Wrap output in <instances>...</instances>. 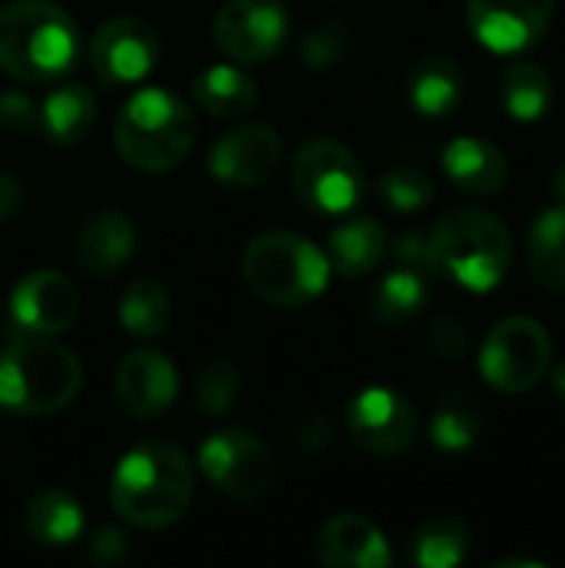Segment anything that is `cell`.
<instances>
[{
	"mask_svg": "<svg viewBox=\"0 0 565 568\" xmlns=\"http://www.w3.org/2000/svg\"><path fill=\"white\" fill-rule=\"evenodd\" d=\"M193 503L190 459L163 439L133 446L110 476L113 513L137 529H167Z\"/></svg>",
	"mask_w": 565,
	"mask_h": 568,
	"instance_id": "6da1fadb",
	"label": "cell"
},
{
	"mask_svg": "<svg viewBox=\"0 0 565 568\" xmlns=\"http://www.w3.org/2000/svg\"><path fill=\"white\" fill-rule=\"evenodd\" d=\"M80 27L53 0H10L0 7V67L33 87L57 83L80 60Z\"/></svg>",
	"mask_w": 565,
	"mask_h": 568,
	"instance_id": "7a4b0ae2",
	"label": "cell"
},
{
	"mask_svg": "<svg viewBox=\"0 0 565 568\" xmlns=\"http://www.w3.org/2000/svg\"><path fill=\"white\" fill-rule=\"evenodd\" d=\"M83 386V366L53 336H17L0 353V409L50 416L67 409Z\"/></svg>",
	"mask_w": 565,
	"mask_h": 568,
	"instance_id": "3957f363",
	"label": "cell"
},
{
	"mask_svg": "<svg viewBox=\"0 0 565 568\" xmlns=\"http://www.w3.org/2000/svg\"><path fill=\"white\" fill-rule=\"evenodd\" d=\"M196 123L183 97L167 87L137 90L113 120L117 153L143 173H167L186 160Z\"/></svg>",
	"mask_w": 565,
	"mask_h": 568,
	"instance_id": "277c9868",
	"label": "cell"
},
{
	"mask_svg": "<svg viewBox=\"0 0 565 568\" xmlns=\"http://www.w3.org/2000/svg\"><path fill=\"white\" fill-rule=\"evenodd\" d=\"M430 263L433 273H443L473 293H486L509 273L513 236L496 213L460 206L433 226Z\"/></svg>",
	"mask_w": 565,
	"mask_h": 568,
	"instance_id": "5b68a950",
	"label": "cell"
},
{
	"mask_svg": "<svg viewBox=\"0 0 565 568\" xmlns=\"http://www.w3.org/2000/svg\"><path fill=\"white\" fill-rule=\"evenodd\" d=\"M246 290L270 306H306L326 293L330 260L326 253L286 230H270L250 240L240 260Z\"/></svg>",
	"mask_w": 565,
	"mask_h": 568,
	"instance_id": "8992f818",
	"label": "cell"
},
{
	"mask_svg": "<svg viewBox=\"0 0 565 568\" xmlns=\"http://www.w3.org/2000/svg\"><path fill=\"white\" fill-rule=\"evenodd\" d=\"M300 206L316 216H346L366 193V176L350 146L340 140H310L290 170Z\"/></svg>",
	"mask_w": 565,
	"mask_h": 568,
	"instance_id": "52a82bcc",
	"label": "cell"
},
{
	"mask_svg": "<svg viewBox=\"0 0 565 568\" xmlns=\"http://www.w3.org/2000/svg\"><path fill=\"white\" fill-rule=\"evenodd\" d=\"M553 363V339L546 326L533 316H506L500 320L480 353L483 379L500 393H529Z\"/></svg>",
	"mask_w": 565,
	"mask_h": 568,
	"instance_id": "ba28073f",
	"label": "cell"
},
{
	"mask_svg": "<svg viewBox=\"0 0 565 568\" xmlns=\"http://www.w3.org/2000/svg\"><path fill=\"white\" fill-rule=\"evenodd\" d=\"M196 463L203 476L236 503H260L276 486V459L270 446L246 429H223L203 439Z\"/></svg>",
	"mask_w": 565,
	"mask_h": 568,
	"instance_id": "9c48e42d",
	"label": "cell"
},
{
	"mask_svg": "<svg viewBox=\"0 0 565 568\" xmlns=\"http://www.w3.org/2000/svg\"><path fill=\"white\" fill-rule=\"evenodd\" d=\"M286 37L283 0H226L213 17V43L233 63H263L283 50Z\"/></svg>",
	"mask_w": 565,
	"mask_h": 568,
	"instance_id": "30bf717a",
	"label": "cell"
},
{
	"mask_svg": "<svg viewBox=\"0 0 565 568\" xmlns=\"http://www.w3.org/2000/svg\"><path fill=\"white\" fill-rule=\"evenodd\" d=\"M160 33L140 17H117L107 20L90 37V70L100 87L120 90L140 83L160 60Z\"/></svg>",
	"mask_w": 565,
	"mask_h": 568,
	"instance_id": "8fae6325",
	"label": "cell"
},
{
	"mask_svg": "<svg viewBox=\"0 0 565 568\" xmlns=\"http://www.w3.org/2000/svg\"><path fill=\"white\" fill-rule=\"evenodd\" d=\"M80 316L77 286L57 270L27 273L7 303V320L17 336H60Z\"/></svg>",
	"mask_w": 565,
	"mask_h": 568,
	"instance_id": "7c38bea8",
	"label": "cell"
},
{
	"mask_svg": "<svg viewBox=\"0 0 565 568\" xmlns=\"http://www.w3.org/2000/svg\"><path fill=\"white\" fill-rule=\"evenodd\" d=\"M346 426L360 449L373 456H400L416 439V409L406 396L373 386L350 403Z\"/></svg>",
	"mask_w": 565,
	"mask_h": 568,
	"instance_id": "4fadbf2b",
	"label": "cell"
},
{
	"mask_svg": "<svg viewBox=\"0 0 565 568\" xmlns=\"http://www.w3.org/2000/svg\"><path fill=\"white\" fill-rule=\"evenodd\" d=\"M556 0H466V23L496 53H519L543 40Z\"/></svg>",
	"mask_w": 565,
	"mask_h": 568,
	"instance_id": "5bb4252c",
	"label": "cell"
},
{
	"mask_svg": "<svg viewBox=\"0 0 565 568\" xmlns=\"http://www.w3.org/2000/svg\"><path fill=\"white\" fill-rule=\"evenodd\" d=\"M283 163V136L266 123H243L210 150V173L226 186H260Z\"/></svg>",
	"mask_w": 565,
	"mask_h": 568,
	"instance_id": "9a60e30c",
	"label": "cell"
},
{
	"mask_svg": "<svg viewBox=\"0 0 565 568\" xmlns=\"http://www.w3.org/2000/svg\"><path fill=\"white\" fill-rule=\"evenodd\" d=\"M113 393H117V403L133 419H157L173 406L180 393V376L163 353L133 349L117 366Z\"/></svg>",
	"mask_w": 565,
	"mask_h": 568,
	"instance_id": "2e32d148",
	"label": "cell"
},
{
	"mask_svg": "<svg viewBox=\"0 0 565 568\" xmlns=\"http://www.w3.org/2000/svg\"><path fill=\"white\" fill-rule=\"evenodd\" d=\"M316 559L330 568H386L393 552L386 536L366 516L340 513L320 526Z\"/></svg>",
	"mask_w": 565,
	"mask_h": 568,
	"instance_id": "e0dca14e",
	"label": "cell"
},
{
	"mask_svg": "<svg viewBox=\"0 0 565 568\" xmlns=\"http://www.w3.org/2000/svg\"><path fill=\"white\" fill-rule=\"evenodd\" d=\"M77 266L90 276H110L137 250V226L120 210H97L77 230Z\"/></svg>",
	"mask_w": 565,
	"mask_h": 568,
	"instance_id": "ac0fdd59",
	"label": "cell"
},
{
	"mask_svg": "<svg viewBox=\"0 0 565 568\" xmlns=\"http://www.w3.org/2000/svg\"><path fill=\"white\" fill-rule=\"evenodd\" d=\"M443 170L446 176L473 196H493L509 180V160L506 153L480 136H460L443 150Z\"/></svg>",
	"mask_w": 565,
	"mask_h": 568,
	"instance_id": "d6986e66",
	"label": "cell"
},
{
	"mask_svg": "<svg viewBox=\"0 0 565 568\" xmlns=\"http://www.w3.org/2000/svg\"><path fill=\"white\" fill-rule=\"evenodd\" d=\"M323 253H326L333 273H340L346 280H360V276L373 273L376 263L386 256V230L373 216L343 220L340 226L330 230Z\"/></svg>",
	"mask_w": 565,
	"mask_h": 568,
	"instance_id": "ffe728a7",
	"label": "cell"
},
{
	"mask_svg": "<svg viewBox=\"0 0 565 568\" xmlns=\"http://www.w3.org/2000/svg\"><path fill=\"white\" fill-rule=\"evenodd\" d=\"M466 93V73L453 57H426L410 73V103L426 120L450 116Z\"/></svg>",
	"mask_w": 565,
	"mask_h": 568,
	"instance_id": "44dd1931",
	"label": "cell"
},
{
	"mask_svg": "<svg viewBox=\"0 0 565 568\" xmlns=\"http://www.w3.org/2000/svg\"><path fill=\"white\" fill-rule=\"evenodd\" d=\"M97 120V100L87 87L67 83L43 97L40 103V133L53 146H77L93 130Z\"/></svg>",
	"mask_w": 565,
	"mask_h": 568,
	"instance_id": "7402d4cb",
	"label": "cell"
},
{
	"mask_svg": "<svg viewBox=\"0 0 565 568\" xmlns=\"http://www.w3.org/2000/svg\"><path fill=\"white\" fill-rule=\"evenodd\" d=\"M193 100L220 120L250 116L256 106V83L233 63H213L193 77Z\"/></svg>",
	"mask_w": 565,
	"mask_h": 568,
	"instance_id": "603a6c76",
	"label": "cell"
},
{
	"mask_svg": "<svg viewBox=\"0 0 565 568\" xmlns=\"http://www.w3.org/2000/svg\"><path fill=\"white\" fill-rule=\"evenodd\" d=\"M23 526L37 546H70L83 532V506L67 489H43L30 499Z\"/></svg>",
	"mask_w": 565,
	"mask_h": 568,
	"instance_id": "cb8c5ba5",
	"label": "cell"
},
{
	"mask_svg": "<svg viewBox=\"0 0 565 568\" xmlns=\"http://www.w3.org/2000/svg\"><path fill=\"white\" fill-rule=\"evenodd\" d=\"M426 303H430L426 273L400 266V270L386 273L376 283V290L370 293V316L386 329H400V326L413 323Z\"/></svg>",
	"mask_w": 565,
	"mask_h": 568,
	"instance_id": "d4e9b609",
	"label": "cell"
},
{
	"mask_svg": "<svg viewBox=\"0 0 565 568\" xmlns=\"http://www.w3.org/2000/svg\"><path fill=\"white\" fill-rule=\"evenodd\" d=\"M526 263L543 290L565 293V203L543 210L529 226Z\"/></svg>",
	"mask_w": 565,
	"mask_h": 568,
	"instance_id": "484cf974",
	"label": "cell"
},
{
	"mask_svg": "<svg viewBox=\"0 0 565 568\" xmlns=\"http://www.w3.org/2000/svg\"><path fill=\"white\" fill-rule=\"evenodd\" d=\"M500 100L519 123H536L553 103V73L543 63L519 60L500 80Z\"/></svg>",
	"mask_w": 565,
	"mask_h": 568,
	"instance_id": "4316f807",
	"label": "cell"
},
{
	"mask_svg": "<svg viewBox=\"0 0 565 568\" xmlns=\"http://www.w3.org/2000/svg\"><path fill=\"white\" fill-rule=\"evenodd\" d=\"M120 326L137 339H157L170 326V293L157 276H137L120 296Z\"/></svg>",
	"mask_w": 565,
	"mask_h": 568,
	"instance_id": "83f0119b",
	"label": "cell"
},
{
	"mask_svg": "<svg viewBox=\"0 0 565 568\" xmlns=\"http://www.w3.org/2000/svg\"><path fill=\"white\" fill-rule=\"evenodd\" d=\"M470 552V526L460 516H430L413 536V562L423 568L460 566Z\"/></svg>",
	"mask_w": 565,
	"mask_h": 568,
	"instance_id": "f1b7e54d",
	"label": "cell"
},
{
	"mask_svg": "<svg viewBox=\"0 0 565 568\" xmlns=\"http://www.w3.org/2000/svg\"><path fill=\"white\" fill-rule=\"evenodd\" d=\"M480 433H483V413L470 393H450L436 403L433 423H430V436L436 449L463 453L480 439Z\"/></svg>",
	"mask_w": 565,
	"mask_h": 568,
	"instance_id": "f546056e",
	"label": "cell"
},
{
	"mask_svg": "<svg viewBox=\"0 0 565 568\" xmlns=\"http://www.w3.org/2000/svg\"><path fill=\"white\" fill-rule=\"evenodd\" d=\"M350 50H353V33L340 20L313 23L296 43V53H300L303 67H310V70H333L350 57Z\"/></svg>",
	"mask_w": 565,
	"mask_h": 568,
	"instance_id": "4dcf8cb0",
	"label": "cell"
},
{
	"mask_svg": "<svg viewBox=\"0 0 565 568\" xmlns=\"http://www.w3.org/2000/svg\"><path fill=\"white\" fill-rule=\"evenodd\" d=\"M380 200L393 210V213H420L433 203V183L423 170L413 166H396L386 170L376 183Z\"/></svg>",
	"mask_w": 565,
	"mask_h": 568,
	"instance_id": "1f68e13d",
	"label": "cell"
},
{
	"mask_svg": "<svg viewBox=\"0 0 565 568\" xmlns=\"http://www.w3.org/2000/svg\"><path fill=\"white\" fill-rule=\"evenodd\" d=\"M196 406L206 416H223L233 409V403L240 399V373L233 369V363L226 359H210L200 366L196 373V386H193Z\"/></svg>",
	"mask_w": 565,
	"mask_h": 568,
	"instance_id": "d6a6232c",
	"label": "cell"
},
{
	"mask_svg": "<svg viewBox=\"0 0 565 568\" xmlns=\"http://www.w3.org/2000/svg\"><path fill=\"white\" fill-rule=\"evenodd\" d=\"M0 130L13 136L40 133V103L27 90H3L0 93Z\"/></svg>",
	"mask_w": 565,
	"mask_h": 568,
	"instance_id": "836d02e7",
	"label": "cell"
},
{
	"mask_svg": "<svg viewBox=\"0 0 565 568\" xmlns=\"http://www.w3.org/2000/svg\"><path fill=\"white\" fill-rule=\"evenodd\" d=\"M426 343H430L433 356H440V359H446V363H456V359H463V356L470 353V329H466L463 320L443 316V320L433 323Z\"/></svg>",
	"mask_w": 565,
	"mask_h": 568,
	"instance_id": "e575fe53",
	"label": "cell"
},
{
	"mask_svg": "<svg viewBox=\"0 0 565 568\" xmlns=\"http://www.w3.org/2000/svg\"><path fill=\"white\" fill-rule=\"evenodd\" d=\"M390 256L406 266V270H416V273H433V263H430V236L420 233V230H406L396 236Z\"/></svg>",
	"mask_w": 565,
	"mask_h": 568,
	"instance_id": "d590c367",
	"label": "cell"
},
{
	"mask_svg": "<svg viewBox=\"0 0 565 568\" xmlns=\"http://www.w3.org/2000/svg\"><path fill=\"white\" fill-rule=\"evenodd\" d=\"M130 556V542L117 529H97L87 542V562L90 566H120Z\"/></svg>",
	"mask_w": 565,
	"mask_h": 568,
	"instance_id": "8d00e7d4",
	"label": "cell"
},
{
	"mask_svg": "<svg viewBox=\"0 0 565 568\" xmlns=\"http://www.w3.org/2000/svg\"><path fill=\"white\" fill-rule=\"evenodd\" d=\"M296 443L306 449V453H320L333 443V426L326 416H310L296 426Z\"/></svg>",
	"mask_w": 565,
	"mask_h": 568,
	"instance_id": "74e56055",
	"label": "cell"
},
{
	"mask_svg": "<svg viewBox=\"0 0 565 568\" xmlns=\"http://www.w3.org/2000/svg\"><path fill=\"white\" fill-rule=\"evenodd\" d=\"M20 203H23V190H20V183H17L7 170H0V223H3V220H10V216L20 210Z\"/></svg>",
	"mask_w": 565,
	"mask_h": 568,
	"instance_id": "f35d334b",
	"label": "cell"
},
{
	"mask_svg": "<svg viewBox=\"0 0 565 568\" xmlns=\"http://www.w3.org/2000/svg\"><path fill=\"white\" fill-rule=\"evenodd\" d=\"M549 190H553V196H556V203H565V163L553 173V180H549Z\"/></svg>",
	"mask_w": 565,
	"mask_h": 568,
	"instance_id": "ab89813d",
	"label": "cell"
},
{
	"mask_svg": "<svg viewBox=\"0 0 565 568\" xmlns=\"http://www.w3.org/2000/svg\"><path fill=\"white\" fill-rule=\"evenodd\" d=\"M493 568H546L543 562H536V559H500V562H493Z\"/></svg>",
	"mask_w": 565,
	"mask_h": 568,
	"instance_id": "60d3db41",
	"label": "cell"
},
{
	"mask_svg": "<svg viewBox=\"0 0 565 568\" xmlns=\"http://www.w3.org/2000/svg\"><path fill=\"white\" fill-rule=\"evenodd\" d=\"M553 386H556V393L565 399V363L556 369V376H553Z\"/></svg>",
	"mask_w": 565,
	"mask_h": 568,
	"instance_id": "b9f144b4",
	"label": "cell"
}]
</instances>
